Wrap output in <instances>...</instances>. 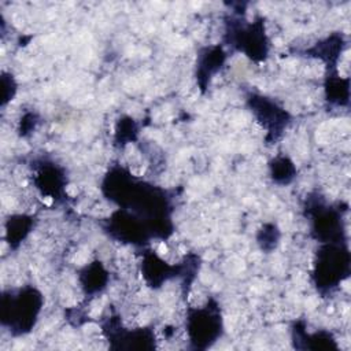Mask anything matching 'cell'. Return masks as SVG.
Returning a JSON list of instances; mask_svg holds the SVG:
<instances>
[{"label": "cell", "mask_w": 351, "mask_h": 351, "mask_svg": "<svg viewBox=\"0 0 351 351\" xmlns=\"http://www.w3.org/2000/svg\"><path fill=\"white\" fill-rule=\"evenodd\" d=\"M350 255L347 248L329 243L318 252L314 276L317 287L321 289H332L348 276Z\"/></svg>", "instance_id": "cell-1"}, {"label": "cell", "mask_w": 351, "mask_h": 351, "mask_svg": "<svg viewBox=\"0 0 351 351\" xmlns=\"http://www.w3.org/2000/svg\"><path fill=\"white\" fill-rule=\"evenodd\" d=\"M250 101L252 104V111L256 114L262 125H265L270 130H278L284 125V121L288 117V114L282 108H278L276 103L267 100L266 97L258 96H254V99L251 97Z\"/></svg>", "instance_id": "cell-5"}, {"label": "cell", "mask_w": 351, "mask_h": 351, "mask_svg": "<svg viewBox=\"0 0 351 351\" xmlns=\"http://www.w3.org/2000/svg\"><path fill=\"white\" fill-rule=\"evenodd\" d=\"M133 133H137V129L134 126V122L133 119H128V121H121L118 123V128H117V138L121 141H125V140H133L136 134Z\"/></svg>", "instance_id": "cell-12"}, {"label": "cell", "mask_w": 351, "mask_h": 351, "mask_svg": "<svg viewBox=\"0 0 351 351\" xmlns=\"http://www.w3.org/2000/svg\"><path fill=\"white\" fill-rule=\"evenodd\" d=\"M221 317L213 307L191 311L188 317L189 339L196 347H208L221 335Z\"/></svg>", "instance_id": "cell-2"}, {"label": "cell", "mask_w": 351, "mask_h": 351, "mask_svg": "<svg viewBox=\"0 0 351 351\" xmlns=\"http://www.w3.org/2000/svg\"><path fill=\"white\" fill-rule=\"evenodd\" d=\"M326 90L332 101L337 104H346L348 101V80H341L340 77L330 78Z\"/></svg>", "instance_id": "cell-10"}, {"label": "cell", "mask_w": 351, "mask_h": 351, "mask_svg": "<svg viewBox=\"0 0 351 351\" xmlns=\"http://www.w3.org/2000/svg\"><path fill=\"white\" fill-rule=\"evenodd\" d=\"M271 177L278 184H288L292 181L295 167L287 158H277L271 162Z\"/></svg>", "instance_id": "cell-9"}, {"label": "cell", "mask_w": 351, "mask_h": 351, "mask_svg": "<svg viewBox=\"0 0 351 351\" xmlns=\"http://www.w3.org/2000/svg\"><path fill=\"white\" fill-rule=\"evenodd\" d=\"M237 43L240 49H243L250 58L265 59L267 53V41L262 23H254L243 27L240 36L237 37Z\"/></svg>", "instance_id": "cell-4"}, {"label": "cell", "mask_w": 351, "mask_h": 351, "mask_svg": "<svg viewBox=\"0 0 351 351\" xmlns=\"http://www.w3.org/2000/svg\"><path fill=\"white\" fill-rule=\"evenodd\" d=\"M81 274L82 287L86 289V292H97L106 287L104 284L107 281V273L100 262H93V265L86 266Z\"/></svg>", "instance_id": "cell-8"}, {"label": "cell", "mask_w": 351, "mask_h": 351, "mask_svg": "<svg viewBox=\"0 0 351 351\" xmlns=\"http://www.w3.org/2000/svg\"><path fill=\"white\" fill-rule=\"evenodd\" d=\"M41 295L34 288H29L25 292L21 291L16 298H11L10 307L14 317L11 318V326L18 329L19 333L30 330L41 308Z\"/></svg>", "instance_id": "cell-3"}, {"label": "cell", "mask_w": 351, "mask_h": 351, "mask_svg": "<svg viewBox=\"0 0 351 351\" xmlns=\"http://www.w3.org/2000/svg\"><path fill=\"white\" fill-rule=\"evenodd\" d=\"M36 184L37 188L43 192V195L51 196L52 199H58L64 185L63 174L53 166H43V169L37 173Z\"/></svg>", "instance_id": "cell-6"}, {"label": "cell", "mask_w": 351, "mask_h": 351, "mask_svg": "<svg viewBox=\"0 0 351 351\" xmlns=\"http://www.w3.org/2000/svg\"><path fill=\"white\" fill-rule=\"evenodd\" d=\"M143 267H144V276L147 281L152 284V287L165 281L170 276V269H171L169 265H166V262H163L155 254L147 255L144 258Z\"/></svg>", "instance_id": "cell-7"}, {"label": "cell", "mask_w": 351, "mask_h": 351, "mask_svg": "<svg viewBox=\"0 0 351 351\" xmlns=\"http://www.w3.org/2000/svg\"><path fill=\"white\" fill-rule=\"evenodd\" d=\"M32 226V221L26 217L18 215L10 221V233H11V244L14 241H21L29 233Z\"/></svg>", "instance_id": "cell-11"}]
</instances>
